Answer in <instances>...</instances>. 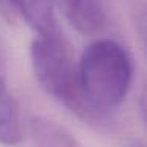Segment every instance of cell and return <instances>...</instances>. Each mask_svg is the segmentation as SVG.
I'll list each match as a JSON object with an SVG mask.
<instances>
[{
  "instance_id": "cell-6",
  "label": "cell",
  "mask_w": 147,
  "mask_h": 147,
  "mask_svg": "<svg viewBox=\"0 0 147 147\" xmlns=\"http://www.w3.org/2000/svg\"><path fill=\"white\" fill-rule=\"evenodd\" d=\"M30 133L36 147H83L63 125L44 116L30 119Z\"/></svg>"
},
{
  "instance_id": "cell-3",
  "label": "cell",
  "mask_w": 147,
  "mask_h": 147,
  "mask_svg": "<svg viewBox=\"0 0 147 147\" xmlns=\"http://www.w3.org/2000/svg\"><path fill=\"white\" fill-rule=\"evenodd\" d=\"M69 24L85 36L99 34L108 22L107 0H52Z\"/></svg>"
},
{
  "instance_id": "cell-2",
  "label": "cell",
  "mask_w": 147,
  "mask_h": 147,
  "mask_svg": "<svg viewBox=\"0 0 147 147\" xmlns=\"http://www.w3.org/2000/svg\"><path fill=\"white\" fill-rule=\"evenodd\" d=\"M133 61L128 52L114 39L92 41L78 61L82 92L99 114L110 113L122 103L131 88Z\"/></svg>"
},
{
  "instance_id": "cell-8",
  "label": "cell",
  "mask_w": 147,
  "mask_h": 147,
  "mask_svg": "<svg viewBox=\"0 0 147 147\" xmlns=\"http://www.w3.org/2000/svg\"><path fill=\"white\" fill-rule=\"evenodd\" d=\"M138 105H139V113H141L142 122H144V125H146V128H147V85L142 86L141 92H139Z\"/></svg>"
},
{
  "instance_id": "cell-1",
  "label": "cell",
  "mask_w": 147,
  "mask_h": 147,
  "mask_svg": "<svg viewBox=\"0 0 147 147\" xmlns=\"http://www.w3.org/2000/svg\"><path fill=\"white\" fill-rule=\"evenodd\" d=\"M30 58L34 77L49 96L88 124L107 125L110 122V119L99 114L86 102L80 86L78 64L74 63L59 28L38 34L31 42Z\"/></svg>"
},
{
  "instance_id": "cell-5",
  "label": "cell",
  "mask_w": 147,
  "mask_h": 147,
  "mask_svg": "<svg viewBox=\"0 0 147 147\" xmlns=\"http://www.w3.org/2000/svg\"><path fill=\"white\" fill-rule=\"evenodd\" d=\"M24 138V127L19 107L6 88L5 80H0V144L17 146Z\"/></svg>"
},
{
  "instance_id": "cell-7",
  "label": "cell",
  "mask_w": 147,
  "mask_h": 147,
  "mask_svg": "<svg viewBox=\"0 0 147 147\" xmlns=\"http://www.w3.org/2000/svg\"><path fill=\"white\" fill-rule=\"evenodd\" d=\"M131 24L147 52V0H125Z\"/></svg>"
},
{
  "instance_id": "cell-9",
  "label": "cell",
  "mask_w": 147,
  "mask_h": 147,
  "mask_svg": "<svg viewBox=\"0 0 147 147\" xmlns=\"http://www.w3.org/2000/svg\"><path fill=\"white\" fill-rule=\"evenodd\" d=\"M5 72H6V57L3 44L0 41V80H5Z\"/></svg>"
},
{
  "instance_id": "cell-4",
  "label": "cell",
  "mask_w": 147,
  "mask_h": 147,
  "mask_svg": "<svg viewBox=\"0 0 147 147\" xmlns=\"http://www.w3.org/2000/svg\"><path fill=\"white\" fill-rule=\"evenodd\" d=\"M16 16H20L38 34L58 30L52 0H6Z\"/></svg>"
}]
</instances>
